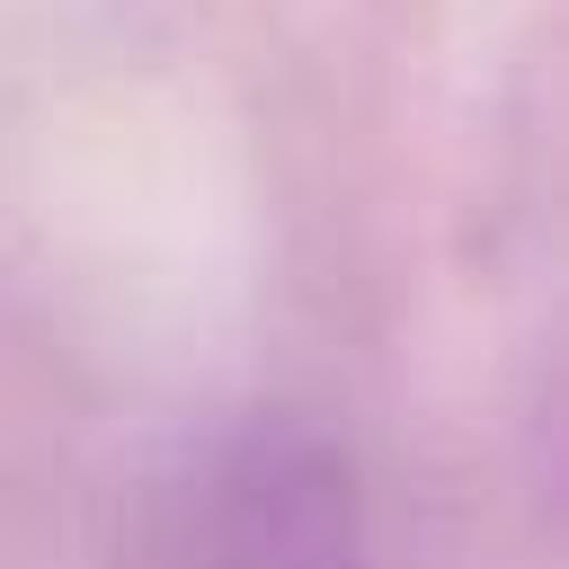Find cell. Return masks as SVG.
<instances>
[{
	"mask_svg": "<svg viewBox=\"0 0 569 569\" xmlns=\"http://www.w3.org/2000/svg\"><path fill=\"white\" fill-rule=\"evenodd\" d=\"M133 569H365L356 453L302 409L213 418L142 480Z\"/></svg>",
	"mask_w": 569,
	"mask_h": 569,
	"instance_id": "obj_1",
	"label": "cell"
}]
</instances>
